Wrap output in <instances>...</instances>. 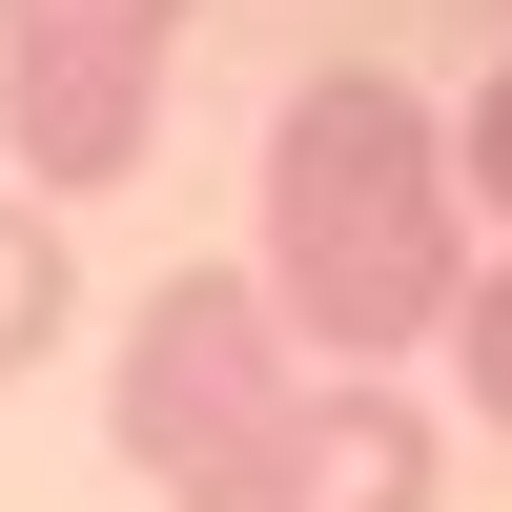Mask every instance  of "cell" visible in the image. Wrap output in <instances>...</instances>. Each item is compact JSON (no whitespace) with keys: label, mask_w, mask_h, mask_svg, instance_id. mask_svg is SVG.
<instances>
[{"label":"cell","mask_w":512,"mask_h":512,"mask_svg":"<svg viewBox=\"0 0 512 512\" xmlns=\"http://www.w3.org/2000/svg\"><path fill=\"white\" fill-rule=\"evenodd\" d=\"M267 328L308 369H390L451 328V287H472V205H451V123L410 103L390 62H328L287 82L267 123Z\"/></svg>","instance_id":"obj_1"},{"label":"cell","mask_w":512,"mask_h":512,"mask_svg":"<svg viewBox=\"0 0 512 512\" xmlns=\"http://www.w3.org/2000/svg\"><path fill=\"white\" fill-rule=\"evenodd\" d=\"M287 431H308V349L267 328V287H246V267H164L144 308H123L103 451H123L164 512H267Z\"/></svg>","instance_id":"obj_2"},{"label":"cell","mask_w":512,"mask_h":512,"mask_svg":"<svg viewBox=\"0 0 512 512\" xmlns=\"http://www.w3.org/2000/svg\"><path fill=\"white\" fill-rule=\"evenodd\" d=\"M164 62H185V0H0V185L103 205L164 144Z\"/></svg>","instance_id":"obj_3"},{"label":"cell","mask_w":512,"mask_h":512,"mask_svg":"<svg viewBox=\"0 0 512 512\" xmlns=\"http://www.w3.org/2000/svg\"><path fill=\"white\" fill-rule=\"evenodd\" d=\"M267 512H431V410L390 369H308V431H287Z\"/></svg>","instance_id":"obj_4"},{"label":"cell","mask_w":512,"mask_h":512,"mask_svg":"<svg viewBox=\"0 0 512 512\" xmlns=\"http://www.w3.org/2000/svg\"><path fill=\"white\" fill-rule=\"evenodd\" d=\"M62 308H82V267H62V205H21V185H0V390L62 349Z\"/></svg>","instance_id":"obj_5"},{"label":"cell","mask_w":512,"mask_h":512,"mask_svg":"<svg viewBox=\"0 0 512 512\" xmlns=\"http://www.w3.org/2000/svg\"><path fill=\"white\" fill-rule=\"evenodd\" d=\"M451 390H472L492 431H512V246H492L472 287H451Z\"/></svg>","instance_id":"obj_6"},{"label":"cell","mask_w":512,"mask_h":512,"mask_svg":"<svg viewBox=\"0 0 512 512\" xmlns=\"http://www.w3.org/2000/svg\"><path fill=\"white\" fill-rule=\"evenodd\" d=\"M451 205H472V226L512 246V62L472 82V103H451Z\"/></svg>","instance_id":"obj_7"}]
</instances>
